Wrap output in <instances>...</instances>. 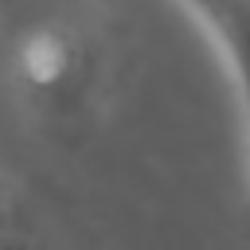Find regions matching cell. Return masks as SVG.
Returning <instances> with one entry per match:
<instances>
[{
    "label": "cell",
    "instance_id": "cell-1",
    "mask_svg": "<svg viewBox=\"0 0 250 250\" xmlns=\"http://www.w3.org/2000/svg\"><path fill=\"white\" fill-rule=\"evenodd\" d=\"M195 23L215 43L242 117V152H246V191H250V0H180Z\"/></svg>",
    "mask_w": 250,
    "mask_h": 250
},
{
    "label": "cell",
    "instance_id": "cell-3",
    "mask_svg": "<svg viewBox=\"0 0 250 250\" xmlns=\"http://www.w3.org/2000/svg\"><path fill=\"white\" fill-rule=\"evenodd\" d=\"M0 250H35V246H27L20 238H0Z\"/></svg>",
    "mask_w": 250,
    "mask_h": 250
},
{
    "label": "cell",
    "instance_id": "cell-2",
    "mask_svg": "<svg viewBox=\"0 0 250 250\" xmlns=\"http://www.w3.org/2000/svg\"><path fill=\"white\" fill-rule=\"evenodd\" d=\"M82 43L66 27H31L16 47L20 78L31 94H59L78 82Z\"/></svg>",
    "mask_w": 250,
    "mask_h": 250
}]
</instances>
